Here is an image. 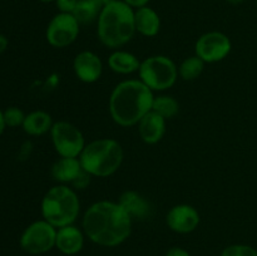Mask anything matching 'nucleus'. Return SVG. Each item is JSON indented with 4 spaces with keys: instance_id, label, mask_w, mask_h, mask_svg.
<instances>
[{
    "instance_id": "20",
    "label": "nucleus",
    "mask_w": 257,
    "mask_h": 256,
    "mask_svg": "<svg viewBox=\"0 0 257 256\" xmlns=\"http://www.w3.org/2000/svg\"><path fill=\"white\" fill-rule=\"evenodd\" d=\"M102 8V4L98 0H78L73 15L79 24H90L94 20H98Z\"/></svg>"
},
{
    "instance_id": "27",
    "label": "nucleus",
    "mask_w": 257,
    "mask_h": 256,
    "mask_svg": "<svg viewBox=\"0 0 257 256\" xmlns=\"http://www.w3.org/2000/svg\"><path fill=\"white\" fill-rule=\"evenodd\" d=\"M166 256H191V255L187 250L176 246V247H171L170 250L166 252Z\"/></svg>"
},
{
    "instance_id": "14",
    "label": "nucleus",
    "mask_w": 257,
    "mask_h": 256,
    "mask_svg": "<svg viewBox=\"0 0 257 256\" xmlns=\"http://www.w3.org/2000/svg\"><path fill=\"white\" fill-rule=\"evenodd\" d=\"M138 132L143 142L156 145L165 136L166 119L155 110H151L138 122Z\"/></svg>"
},
{
    "instance_id": "15",
    "label": "nucleus",
    "mask_w": 257,
    "mask_h": 256,
    "mask_svg": "<svg viewBox=\"0 0 257 256\" xmlns=\"http://www.w3.org/2000/svg\"><path fill=\"white\" fill-rule=\"evenodd\" d=\"M119 205L124 208L131 218L136 220H146L151 215V203L136 191H125L120 195Z\"/></svg>"
},
{
    "instance_id": "9",
    "label": "nucleus",
    "mask_w": 257,
    "mask_h": 256,
    "mask_svg": "<svg viewBox=\"0 0 257 256\" xmlns=\"http://www.w3.org/2000/svg\"><path fill=\"white\" fill-rule=\"evenodd\" d=\"M80 24L73 14L58 13L47 27L45 37L52 47L64 48L75 42L79 35Z\"/></svg>"
},
{
    "instance_id": "10",
    "label": "nucleus",
    "mask_w": 257,
    "mask_h": 256,
    "mask_svg": "<svg viewBox=\"0 0 257 256\" xmlns=\"http://www.w3.org/2000/svg\"><path fill=\"white\" fill-rule=\"evenodd\" d=\"M230 38L221 32H208L201 35L195 45V52L205 63H216L225 59L231 52Z\"/></svg>"
},
{
    "instance_id": "12",
    "label": "nucleus",
    "mask_w": 257,
    "mask_h": 256,
    "mask_svg": "<svg viewBox=\"0 0 257 256\" xmlns=\"http://www.w3.org/2000/svg\"><path fill=\"white\" fill-rule=\"evenodd\" d=\"M73 69L79 80L84 83H94L100 78L103 64L100 58L90 50L78 53L73 62Z\"/></svg>"
},
{
    "instance_id": "1",
    "label": "nucleus",
    "mask_w": 257,
    "mask_h": 256,
    "mask_svg": "<svg viewBox=\"0 0 257 256\" xmlns=\"http://www.w3.org/2000/svg\"><path fill=\"white\" fill-rule=\"evenodd\" d=\"M83 231L92 242L103 247H115L130 237L132 218L119 202L98 201L85 211Z\"/></svg>"
},
{
    "instance_id": "4",
    "label": "nucleus",
    "mask_w": 257,
    "mask_h": 256,
    "mask_svg": "<svg viewBox=\"0 0 257 256\" xmlns=\"http://www.w3.org/2000/svg\"><path fill=\"white\" fill-rule=\"evenodd\" d=\"M124 158L123 148L115 140L100 138L85 145L79 161L90 176L108 177L119 170Z\"/></svg>"
},
{
    "instance_id": "26",
    "label": "nucleus",
    "mask_w": 257,
    "mask_h": 256,
    "mask_svg": "<svg viewBox=\"0 0 257 256\" xmlns=\"http://www.w3.org/2000/svg\"><path fill=\"white\" fill-rule=\"evenodd\" d=\"M89 183H90V175L87 172V171H84V168H83V171L79 173V176L73 181L72 185L74 186L75 188H78V190H83V188L87 187Z\"/></svg>"
},
{
    "instance_id": "34",
    "label": "nucleus",
    "mask_w": 257,
    "mask_h": 256,
    "mask_svg": "<svg viewBox=\"0 0 257 256\" xmlns=\"http://www.w3.org/2000/svg\"><path fill=\"white\" fill-rule=\"evenodd\" d=\"M256 5H257V0H256Z\"/></svg>"
},
{
    "instance_id": "16",
    "label": "nucleus",
    "mask_w": 257,
    "mask_h": 256,
    "mask_svg": "<svg viewBox=\"0 0 257 256\" xmlns=\"http://www.w3.org/2000/svg\"><path fill=\"white\" fill-rule=\"evenodd\" d=\"M136 32L145 37H155L161 29V18L155 9L148 5L135 10Z\"/></svg>"
},
{
    "instance_id": "13",
    "label": "nucleus",
    "mask_w": 257,
    "mask_h": 256,
    "mask_svg": "<svg viewBox=\"0 0 257 256\" xmlns=\"http://www.w3.org/2000/svg\"><path fill=\"white\" fill-rule=\"evenodd\" d=\"M84 235L85 233L74 225L58 228L55 247L64 255H75L80 252L84 246Z\"/></svg>"
},
{
    "instance_id": "17",
    "label": "nucleus",
    "mask_w": 257,
    "mask_h": 256,
    "mask_svg": "<svg viewBox=\"0 0 257 256\" xmlns=\"http://www.w3.org/2000/svg\"><path fill=\"white\" fill-rule=\"evenodd\" d=\"M83 171L79 158L60 157L52 167V176L60 183H73Z\"/></svg>"
},
{
    "instance_id": "19",
    "label": "nucleus",
    "mask_w": 257,
    "mask_h": 256,
    "mask_svg": "<svg viewBox=\"0 0 257 256\" xmlns=\"http://www.w3.org/2000/svg\"><path fill=\"white\" fill-rule=\"evenodd\" d=\"M52 115L44 110H34L25 115L23 128L30 136H42L49 132L53 127Z\"/></svg>"
},
{
    "instance_id": "2",
    "label": "nucleus",
    "mask_w": 257,
    "mask_h": 256,
    "mask_svg": "<svg viewBox=\"0 0 257 256\" xmlns=\"http://www.w3.org/2000/svg\"><path fill=\"white\" fill-rule=\"evenodd\" d=\"M155 95L140 79H128L118 83L109 97V113L112 119L122 127L138 124L152 110Z\"/></svg>"
},
{
    "instance_id": "29",
    "label": "nucleus",
    "mask_w": 257,
    "mask_h": 256,
    "mask_svg": "<svg viewBox=\"0 0 257 256\" xmlns=\"http://www.w3.org/2000/svg\"><path fill=\"white\" fill-rule=\"evenodd\" d=\"M8 48V39L3 34H0V54Z\"/></svg>"
},
{
    "instance_id": "33",
    "label": "nucleus",
    "mask_w": 257,
    "mask_h": 256,
    "mask_svg": "<svg viewBox=\"0 0 257 256\" xmlns=\"http://www.w3.org/2000/svg\"><path fill=\"white\" fill-rule=\"evenodd\" d=\"M39 2H42V3H52V2H55V0H39Z\"/></svg>"
},
{
    "instance_id": "18",
    "label": "nucleus",
    "mask_w": 257,
    "mask_h": 256,
    "mask_svg": "<svg viewBox=\"0 0 257 256\" xmlns=\"http://www.w3.org/2000/svg\"><path fill=\"white\" fill-rule=\"evenodd\" d=\"M108 65L118 74H131L140 69L141 62L135 54L124 50H115L108 58Z\"/></svg>"
},
{
    "instance_id": "3",
    "label": "nucleus",
    "mask_w": 257,
    "mask_h": 256,
    "mask_svg": "<svg viewBox=\"0 0 257 256\" xmlns=\"http://www.w3.org/2000/svg\"><path fill=\"white\" fill-rule=\"evenodd\" d=\"M136 33L135 9L123 0L102 8L97 20L98 39L105 47L117 49L127 44Z\"/></svg>"
},
{
    "instance_id": "6",
    "label": "nucleus",
    "mask_w": 257,
    "mask_h": 256,
    "mask_svg": "<svg viewBox=\"0 0 257 256\" xmlns=\"http://www.w3.org/2000/svg\"><path fill=\"white\" fill-rule=\"evenodd\" d=\"M140 80L151 90H166L172 87L178 78V68L166 55H153L141 62Z\"/></svg>"
},
{
    "instance_id": "11",
    "label": "nucleus",
    "mask_w": 257,
    "mask_h": 256,
    "mask_svg": "<svg viewBox=\"0 0 257 256\" xmlns=\"http://www.w3.org/2000/svg\"><path fill=\"white\" fill-rule=\"evenodd\" d=\"M200 213L190 205H176L168 211L166 223L172 231L177 233H190L200 225Z\"/></svg>"
},
{
    "instance_id": "8",
    "label": "nucleus",
    "mask_w": 257,
    "mask_h": 256,
    "mask_svg": "<svg viewBox=\"0 0 257 256\" xmlns=\"http://www.w3.org/2000/svg\"><path fill=\"white\" fill-rule=\"evenodd\" d=\"M53 146L60 157L79 158L85 147L84 136L79 128L67 120H59L50 130Z\"/></svg>"
},
{
    "instance_id": "25",
    "label": "nucleus",
    "mask_w": 257,
    "mask_h": 256,
    "mask_svg": "<svg viewBox=\"0 0 257 256\" xmlns=\"http://www.w3.org/2000/svg\"><path fill=\"white\" fill-rule=\"evenodd\" d=\"M58 10L59 13H68V14H73L75 7L78 4V0H55Z\"/></svg>"
},
{
    "instance_id": "31",
    "label": "nucleus",
    "mask_w": 257,
    "mask_h": 256,
    "mask_svg": "<svg viewBox=\"0 0 257 256\" xmlns=\"http://www.w3.org/2000/svg\"><path fill=\"white\" fill-rule=\"evenodd\" d=\"M98 2H99L100 4H102V7H105V5L110 4V3L115 2V0H98Z\"/></svg>"
},
{
    "instance_id": "21",
    "label": "nucleus",
    "mask_w": 257,
    "mask_h": 256,
    "mask_svg": "<svg viewBox=\"0 0 257 256\" xmlns=\"http://www.w3.org/2000/svg\"><path fill=\"white\" fill-rule=\"evenodd\" d=\"M205 68V62L197 55L188 57L181 63L178 68V74L183 80H193L200 77Z\"/></svg>"
},
{
    "instance_id": "28",
    "label": "nucleus",
    "mask_w": 257,
    "mask_h": 256,
    "mask_svg": "<svg viewBox=\"0 0 257 256\" xmlns=\"http://www.w3.org/2000/svg\"><path fill=\"white\" fill-rule=\"evenodd\" d=\"M124 3H127L130 7H132L133 9H138V8H142L148 5L150 0H123Z\"/></svg>"
},
{
    "instance_id": "22",
    "label": "nucleus",
    "mask_w": 257,
    "mask_h": 256,
    "mask_svg": "<svg viewBox=\"0 0 257 256\" xmlns=\"http://www.w3.org/2000/svg\"><path fill=\"white\" fill-rule=\"evenodd\" d=\"M152 110L162 115L165 119H170L177 114L180 110V104L175 98L170 95H158L153 99Z\"/></svg>"
},
{
    "instance_id": "5",
    "label": "nucleus",
    "mask_w": 257,
    "mask_h": 256,
    "mask_svg": "<svg viewBox=\"0 0 257 256\" xmlns=\"http://www.w3.org/2000/svg\"><path fill=\"white\" fill-rule=\"evenodd\" d=\"M79 198L75 191L67 185L49 188L43 197V218L57 228L73 225L79 216Z\"/></svg>"
},
{
    "instance_id": "24",
    "label": "nucleus",
    "mask_w": 257,
    "mask_h": 256,
    "mask_svg": "<svg viewBox=\"0 0 257 256\" xmlns=\"http://www.w3.org/2000/svg\"><path fill=\"white\" fill-rule=\"evenodd\" d=\"M4 119L8 127H18V125H23L25 114L20 108L9 107L4 110Z\"/></svg>"
},
{
    "instance_id": "7",
    "label": "nucleus",
    "mask_w": 257,
    "mask_h": 256,
    "mask_svg": "<svg viewBox=\"0 0 257 256\" xmlns=\"http://www.w3.org/2000/svg\"><path fill=\"white\" fill-rule=\"evenodd\" d=\"M57 227L44 218L30 223L20 236V246L30 255H42L55 247Z\"/></svg>"
},
{
    "instance_id": "30",
    "label": "nucleus",
    "mask_w": 257,
    "mask_h": 256,
    "mask_svg": "<svg viewBox=\"0 0 257 256\" xmlns=\"http://www.w3.org/2000/svg\"><path fill=\"white\" fill-rule=\"evenodd\" d=\"M5 127H7V124H5L4 112H3V110L0 109V136H2V135H3V132H4Z\"/></svg>"
},
{
    "instance_id": "32",
    "label": "nucleus",
    "mask_w": 257,
    "mask_h": 256,
    "mask_svg": "<svg viewBox=\"0 0 257 256\" xmlns=\"http://www.w3.org/2000/svg\"><path fill=\"white\" fill-rule=\"evenodd\" d=\"M228 4H232V5H238L243 2V0H226Z\"/></svg>"
},
{
    "instance_id": "23",
    "label": "nucleus",
    "mask_w": 257,
    "mask_h": 256,
    "mask_svg": "<svg viewBox=\"0 0 257 256\" xmlns=\"http://www.w3.org/2000/svg\"><path fill=\"white\" fill-rule=\"evenodd\" d=\"M221 256H257V250L250 245L235 243L230 245L222 251Z\"/></svg>"
}]
</instances>
